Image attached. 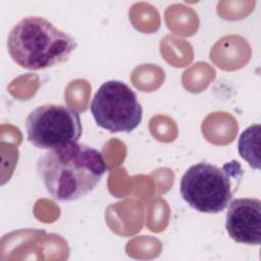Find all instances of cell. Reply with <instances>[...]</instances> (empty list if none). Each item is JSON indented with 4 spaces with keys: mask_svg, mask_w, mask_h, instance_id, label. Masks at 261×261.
Listing matches in <instances>:
<instances>
[{
    "mask_svg": "<svg viewBox=\"0 0 261 261\" xmlns=\"http://www.w3.org/2000/svg\"><path fill=\"white\" fill-rule=\"evenodd\" d=\"M76 46L73 37L41 16L20 19L7 38L10 57L29 70L45 69L67 61Z\"/></svg>",
    "mask_w": 261,
    "mask_h": 261,
    "instance_id": "2",
    "label": "cell"
},
{
    "mask_svg": "<svg viewBox=\"0 0 261 261\" xmlns=\"http://www.w3.org/2000/svg\"><path fill=\"white\" fill-rule=\"evenodd\" d=\"M90 111L100 127L110 133H129L142 121L143 108L125 83L111 80L95 93Z\"/></svg>",
    "mask_w": 261,
    "mask_h": 261,
    "instance_id": "4",
    "label": "cell"
},
{
    "mask_svg": "<svg viewBox=\"0 0 261 261\" xmlns=\"http://www.w3.org/2000/svg\"><path fill=\"white\" fill-rule=\"evenodd\" d=\"M106 170L101 152L83 143L51 149L37 162V172L47 192L60 202L76 201L92 193Z\"/></svg>",
    "mask_w": 261,
    "mask_h": 261,
    "instance_id": "1",
    "label": "cell"
},
{
    "mask_svg": "<svg viewBox=\"0 0 261 261\" xmlns=\"http://www.w3.org/2000/svg\"><path fill=\"white\" fill-rule=\"evenodd\" d=\"M243 174L242 166L237 160L226 162L221 167L202 161L185 172L179 182V193L193 209L216 214L227 207Z\"/></svg>",
    "mask_w": 261,
    "mask_h": 261,
    "instance_id": "3",
    "label": "cell"
},
{
    "mask_svg": "<svg viewBox=\"0 0 261 261\" xmlns=\"http://www.w3.org/2000/svg\"><path fill=\"white\" fill-rule=\"evenodd\" d=\"M225 228L237 243L258 246L261 243V201L238 198L228 203Z\"/></svg>",
    "mask_w": 261,
    "mask_h": 261,
    "instance_id": "6",
    "label": "cell"
},
{
    "mask_svg": "<svg viewBox=\"0 0 261 261\" xmlns=\"http://www.w3.org/2000/svg\"><path fill=\"white\" fill-rule=\"evenodd\" d=\"M29 142L38 149L51 150L70 143H77L83 133L79 113L67 106L41 105L30 112L25 119Z\"/></svg>",
    "mask_w": 261,
    "mask_h": 261,
    "instance_id": "5",
    "label": "cell"
},
{
    "mask_svg": "<svg viewBox=\"0 0 261 261\" xmlns=\"http://www.w3.org/2000/svg\"><path fill=\"white\" fill-rule=\"evenodd\" d=\"M260 147V124L247 127L240 136L238 149L241 157L246 160L252 168H260L259 160Z\"/></svg>",
    "mask_w": 261,
    "mask_h": 261,
    "instance_id": "7",
    "label": "cell"
}]
</instances>
